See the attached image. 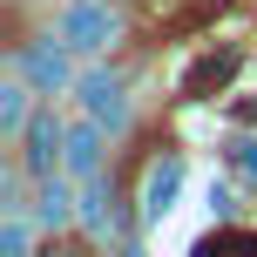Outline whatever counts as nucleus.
<instances>
[{
	"mask_svg": "<svg viewBox=\"0 0 257 257\" xmlns=\"http://www.w3.org/2000/svg\"><path fill=\"white\" fill-rule=\"evenodd\" d=\"M61 41L68 48H108L115 41V7H102V0H75V7L61 14Z\"/></svg>",
	"mask_w": 257,
	"mask_h": 257,
	"instance_id": "obj_1",
	"label": "nucleus"
},
{
	"mask_svg": "<svg viewBox=\"0 0 257 257\" xmlns=\"http://www.w3.org/2000/svg\"><path fill=\"white\" fill-rule=\"evenodd\" d=\"M176 190H183V163L163 156V163L149 169V183H142V223H163L169 203H176Z\"/></svg>",
	"mask_w": 257,
	"mask_h": 257,
	"instance_id": "obj_2",
	"label": "nucleus"
},
{
	"mask_svg": "<svg viewBox=\"0 0 257 257\" xmlns=\"http://www.w3.org/2000/svg\"><path fill=\"white\" fill-rule=\"evenodd\" d=\"M54 156H68V128L54 122V115H34V122H27V169H34V176H48Z\"/></svg>",
	"mask_w": 257,
	"mask_h": 257,
	"instance_id": "obj_3",
	"label": "nucleus"
},
{
	"mask_svg": "<svg viewBox=\"0 0 257 257\" xmlns=\"http://www.w3.org/2000/svg\"><path fill=\"white\" fill-rule=\"evenodd\" d=\"M81 102H88V115L108 122V128L128 122V102H122V81L115 75H88V81H81Z\"/></svg>",
	"mask_w": 257,
	"mask_h": 257,
	"instance_id": "obj_4",
	"label": "nucleus"
},
{
	"mask_svg": "<svg viewBox=\"0 0 257 257\" xmlns=\"http://www.w3.org/2000/svg\"><path fill=\"white\" fill-rule=\"evenodd\" d=\"M230 75H237V48H217V54H203V61L183 75V95H196V102H203V95H217Z\"/></svg>",
	"mask_w": 257,
	"mask_h": 257,
	"instance_id": "obj_5",
	"label": "nucleus"
},
{
	"mask_svg": "<svg viewBox=\"0 0 257 257\" xmlns=\"http://www.w3.org/2000/svg\"><path fill=\"white\" fill-rule=\"evenodd\" d=\"M21 75L54 95V88H68V54L61 48H21Z\"/></svg>",
	"mask_w": 257,
	"mask_h": 257,
	"instance_id": "obj_6",
	"label": "nucleus"
},
{
	"mask_svg": "<svg viewBox=\"0 0 257 257\" xmlns=\"http://www.w3.org/2000/svg\"><path fill=\"white\" fill-rule=\"evenodd\" d=\"M95 163H102V128L95 122L68 128V169H75V176H95Z\"/></svg>",
	"mask_w": 257,
	"mask_h": 257,
	"instance_id": "obj_7",
	"label": "nucleus"
},
{
	"mask_svg": "<svg viewBox=\"0 0 257 257\" xmlns=\"http://www.w3.org/2000/svg\"><path fill=\"white\" fill-rule=\"evenodd\" d=\"M190 257H257V237L250 230H217V237H203Z\"/></svg>",
	"mask_w": 257,
	"mask_h": 257,
	"instance_id": "obj_8",
	"label": "nucleus"
},
{
	"mask_svg": "<svg viewBox=\"0 0 257 257\" xmlns=\"http://www.w3.org/2000/svg\"><path fill=\"white\" fill-rule=\"evenodd\" d=\"M0 128H7V136L27 128V81H7V88H0Z\"/></svg>",
	"mask_w": 257,
	"mask_h": 257,
	"instance_id": "obj_9",
	"label": "nucleus"
},
{
	"mask_svg": "<svg viewBox=\"0 0 257 257\" xmlns=\"http://www.w3.org/2000/svg\"><path fill=\"white\" fill-rule=\"evenodd\" d=\"M102 203H108V183H95V190L81 196V223H88L95 237H108V210H102Z\"/></svg>",
	"mask_w": 257,
	"mask_h": 257,
	"instance_id": "obj_10",
	"label": "nucleus"
},
{
	"mask_svg": "<svg viewBox=\"0 0 257 257\" xmlns=\"http://www.w3.org/2000/svg\"><path fill=\"white\" fill-rule=\"evenodd\" d=\"M0 257H27V223H21V203H7V237H0Z\"/></svg>",
	"mask_w": 257,
	"mask_h": 257,
	"instance_id": "obj_11",
	"label": "nucleus"
},
{
	"mask_svg": "<svg viewBox=\"0 0 257 257\" xmlns=\"http://www.w3.org/2000/svg\"><path fill=\"white\" fill-rule=\"evenodd\" d=\"M41 217H48V223H61V217H68V183H54V176H48V190H41Z\"/></svg>",
	"mask_w": 257,
	"mask_h": 257,
	"instance_id": "obj_12",
	"label": "nucleus"
},
{
	"mask_svg": "<svg viewBox=\"0 0 257 257\" xmlns=\"http://www.w3.org/2000/svg\"><path fill=\"white\" fill-rule=\"evenodd\" d=\"M230 169H237L244 183H257V142H244V136L230 142Z\"/></svg>",
	"mask_w": 257,
	"mask_h": 257,
	"instance_id": "obj_13",
	"label": "nucleus"
},
{
	"mask_svg": "<svg viewBox=\"0 0 257 257\" xmlns=\"http://www.w3.org/2000/svg\"><path fill=\"white\" fill-rule=\"evenodd\" d=\"M122 257H142V250H122Z\"/></svg>",
	"mask_w": 257,
	"mask_h": 257,
	"instance_id": "obj_14",
	"label": "nucleus"
}]
</instances>
